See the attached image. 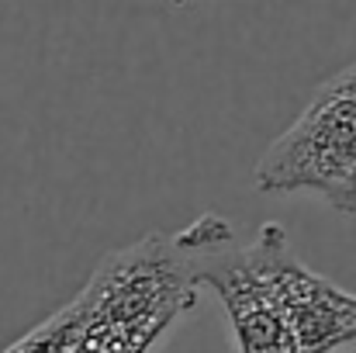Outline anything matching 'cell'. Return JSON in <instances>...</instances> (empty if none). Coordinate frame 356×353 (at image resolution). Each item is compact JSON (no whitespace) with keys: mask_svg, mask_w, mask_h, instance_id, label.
<instances>
[{"mask_svg":"<svg viewBox=\"0 0 356 353\" xmlns=\"http://www.w3.org/2000/svg\"><path fill=\"white\" fill-rule=\"evenodd\" d=\"M191 274L173 239H145L101 263L73 301L80 336L70 353H142L163 326L191 305Z\"/></svg>","mask_w":356,"mask_h":353,"instance_id":"6da1fadb","label":"cell"},{"mask_svg":"<svg viewBox=\"0 0 356 353\" xmlns=\"http://www.w3.org/2000/svg\"><path fill=\"white\" fill-rule=\"evenodd\" d=\"M259 194H318L339 215L356 212V63L325 80L298 121L256 163Z\"/></svg>","mask_w":356,"mask_h":353,"instance_id":"7a4b0ae2","label":"cell"},{"mask_svg":"<svg viewBox=\"0 0 356 353\" xmlns=\"http://www.w3.org/2000/svg\"><path fill=\"white\" fill-rule=\"evenodd\" d=\"M173 242L184 253L191 281L208 284L222 298L238 353H298L280 308L249 267L245 246H236L229 222L208 215Z\"/></svg>","mask_w":356,"mask_h":353,"instance_id":"3957f363","label":"cell"},{"mask_svg":"<svg viewBox=\"0 0 356 353\" xmlns=\"http://www.w3.org/2000/svg\"><path fill=\"white\" fill-rule=\"evenodd\" d=\"M245 260L280 308L298 353H332L356 343V295L305 267L284 226H259V235L245 246Z\"/></svg>","mask_w":356,"mask_h":353,"instance_id":"277c9868","label":"cell"}]
</instances>
